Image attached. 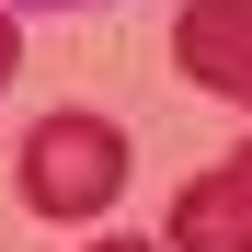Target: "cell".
Wrapping results in <instances>:
<instances>
[{"mask_svg":"<svg viewBox=\"0 0 252 252\" xmlns=\"http://www.w3.org/2000/svg\"><path fill=\"white\" fill-rule=\"evenodd\" d=\"M115 195H126V126L58 103L23 138V206H34V218H103Z\"/></svg>","mask_w":252,"mask_h":252,"instance_id":"cell-1","label":"cell"},{"mask_svg":"<svg viewBox=\"0 0 252 252\" xmlns=\"http://www.w3.org/2000/svg\"><path fill=\"white\" fill-rule=\"evenodd\" d=\"M172 69L195 80V92H218L252 115V0H184L172 23Z\"/></svg>","mask_w":252,"mask_h":252,"instance_id":"cell-2","label":"cell"},{"mask_svg":"<svg viewBox=\"0 0 252 252\" xmlns=\"http://www.w3.org/2000/svg\"><path fill=\"white\" fill-rule=\"evenodd\" d=\"M160 252H252V138L218 160V172H195V184L172 195Z\"/></svg>","mask_w":252,"mask_h":252,"instance_id":"cell-3","label":"cell"},{"mask_svg":"<svg viewBox=\"0 0 252 252\" xmlns=\"http://www.w3.org/2000/svg\"><path fill=\"white\" fill-rule=\"evenodd\" d=\"M12 69H23V34H12V12H0V92H12Z\"/></svg>","mask_w":252,"mask_h":252,"instance_id":"cell-4","label":"cell"},{"mask_svg":"<svg viewBox=\"0 0 252 252\" xmlns=\"http://www.w3.org/2000/svg\"><path fill=\"white\" fill-rule=\"evenodd\" d=\"M92 252H160V241H92Z\"/></svg>","mask_w":252,"mask_h":252,"instance_id":"cell-5","label":"cell"},{"mask_svg":"<svg viewBox=\"0 0 252 252\" xmlns=\"http://www.w3.org/2000/svg\"><path fill=\"white\" fill-rule=\"evenodd\" d=\"M23 12H80V0H23Z\"/></svg>","mask_w":252,"mask_h":252,"instance_id":"cell-6","label":"cell"}]
</instances>
